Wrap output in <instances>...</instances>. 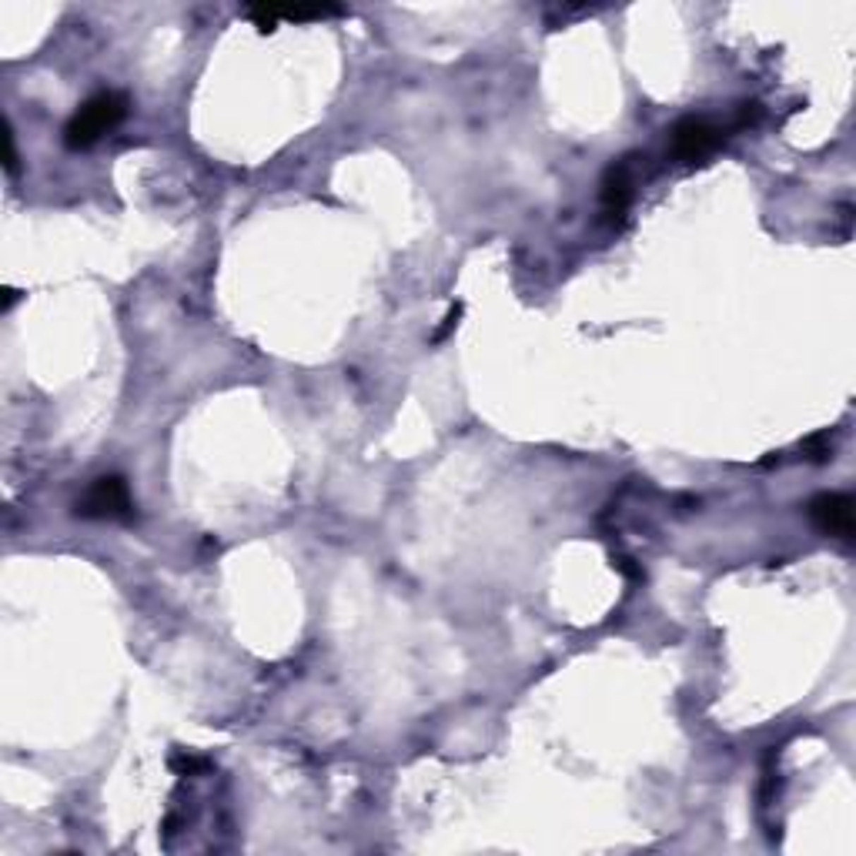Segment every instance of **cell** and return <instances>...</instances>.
Wrapping results in <instances>:
<instances>
[{"mask_svg": "<svg viewBox=\"0 0 856 856\" xmlns=\"http://www.w3.org/2000/svg\"><path fill=\"white\" fill-rule=\"evenodd\" d=\"M128 114V97L117 94V90H101L74 111V117L67 121L64 128V144L67 147H90L94 141H101V134L114 131Z\"/></svg>", "mask_w": 856, "mask_h": 856, "instance_id": "1", "label": "cell"}, {"mask_svg": "<svg viewBox=\"0 0 856 856\" xmlns=\"http://www.w3.org/2000/svg\"><path fill=\"white\" fill-rule=\"evenodd\" d=\"M131 512H134V499L121 475H101L84 492V499L77 502L80 519H131Z\"/></svg>", "mask_w": 856, "mask_h": 856, "instance_id": "2", "label": "cell"}, {"mask_svg": "<svg viewBox=\"0 0 856 856\" xmlns=\"http://www.w3.org/2000/svg\"><path fill=\"white\" fill-rule=\"evenodd\" d=\"M723 144V131L706 117H686L673 128V157L682 164H696Z\"/></svg>", "mask_w": 856, "mask_h": 856, "instance_id": "3", "label": "cell"}, {"mask_svg": "<svg viewBox=\"0 0 856 856\" xmlns=\"http://www.w3.org/2000/svg\"><path fill=\"white\" fill-rule=\"evenodd\" d=\"M809 519L826 536H853V499L846 492H823L809 502Z\"/></svg>", "mask_w": 856, "mask_h": 856, "instance_id": "4", "label": "cell"}, {"mask_svg": "<svg viewBox=\"0 0 856 856\" xmlns=\"http://www.w3.org/2000/svg\"><path fill=\"white\" fill-rule=\"evenodd\" d=\"M629 201H632V164L629 161H619L605 171V181H602V207L609 217H622L629 211Z\"/></svg>", "mask_w": 856, "mask_h": 856, "instance_id": "5", "label": "cell"}, {"mask_svg": "<svg viewBox=\"0 0 856 856\" xmlns=\"http://www.w3.org/2000/svg\"><path fill=\"white\" fill-rule=\"evenodd\" d=\"M171 769H174V773H181V776H191V773H205V769H207V759H198V756L178 753V756H171Z\"/></svg>", "mask_w": 856, "mask_h": 856, "instance_id": "6", "label": "cell"}, {"mask_svg": "<svg viewBox=\"0 0 856 856\" xmlns=\"http://www.w3.org/2000/svg\"><path fill=\"white\" fill-rule=\"evenodd\" d=\"M244 17H248V20H251V24H255L258 30H261V34H271V30H275V27H278V20H282V17H278V13H268V11H255V7H251V11H244Z\"/></svg>", "mask_w": 856, "mask_h": 856, "instance_id": "7", "label": "cell"}, {"mask_svg": "<svg viewBox=\"0 0 856 856\" xmlns=\"http://www.w3.org/2000/svg\"><path fill=\"white\" fill-rule=\"evenodd\" d=\"M4 144H7V157H4V171H7V174H11V178H13V174H17V141H13V128H11V124L4 128Z\"/></svg>", "mask_w": 856, "mask_h": 856, "instance_id": "8", "label": "cell"}, {"mask_svg": "<svg viewBox=\"0 0 856 856\" xmlns=\"http://www.w3.org/2000/svg\"><path fill=\"white\" fill-rule=\"evenodd\" d=\"M459 315H462V305H452V308H448V315L442 318V328H438V332L432 334V342H442V338H445V334L452 332L455 325H459Z\"/></svg>", "mask_w": 856, "mask_h": 856, "instance_id": "9", "label": "cell"}, {"mask_svg": "<svg viewBox=\"0 0 856 856\" xmlns=\"http://www.w3.org/2000/svg\"><path fill=\"white\" fill-rule=\"evenodd\" d=\"M615 569H619L622 575H629V579H642V569L632 562L629 555H619V559H615Z\"/></svg>", "mask_w": 856, "mask_h": 856, "instance_id": "10", "label": "cell"}, {"mask_svg": "<svg viewBox=\"0 0 856 856\" xmlns=\"http://www.w3.org/2000/svg\"><path fill=\"white\" fill-rule=\"evenodd\" d=\"M13 301H17V291L13 288H4V311H11Z\"/></svg>", "mask_w": 856, "mask_h": 856, "instance_id": "11", "label": "cell"}]
</instances>
